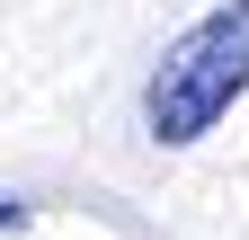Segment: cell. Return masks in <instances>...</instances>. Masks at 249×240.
<instances>
[{
  "label": "cell",
  "mask_w": 249,
  "mask_h": 240,
  "mask_svg": "<svg viewBox=\"0 0 249 240\" xmlns=\"http://www.w3.org/2000/svg\"><path fill=\"white\" fill-rule=\"evenodd\" d=\"M18 223H27V205H18V196H0V231H18Z\"/></svg>",
  "instance_id": "obj_2"
},
{
  "label": "cell",
  "mask_w": 249,
  "mask_h": 240,
  "mask_svg": "<svg viewBox=\"0 0 249 240\" xmlns=\"http://www.w3.org/2000/svg\"><path fill=\"white\" fill-rule=\"evenodd\" d=\"M249 98V0H213L196 27H178L142 80V134L160 152L205 142Z\"/></svg>",
  "instance_id": "obj_1"
}]
</instances>
